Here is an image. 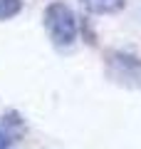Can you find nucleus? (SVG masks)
Listing matches in <instances>:
<instances>
[{
    "mask_svg": "<svg viewBox=\"0 0 141 149\" xmlns=\"http://www.w3.org/2000/svg\"><path fill=\"white\" fill-rule=\"evenodd\" d=\"M45 27L52 37V42L59 47H67L77 40V17L62 3H52L45 10Z\"/></svg>",
    "mask_w": 141,
    "mask_h": 149,
    "instance_id": "1",
    "label": "nucleus"
},
{
    "mask_svg": "<svg viewBox=\"0 0 141 149\" xmlns=\"http://www.w3.org/2000/svg\"><path fill=\"white\" fill-rule=\"evenodd\" d=\"M106 72L119 85L141 90V57H134L126 52H111L106 57Z\"/></svg>",
    "mask_w": 141,
    "mask_h": 149,
    "instance_id": "2",
    "label": "nucleus"
},
{
    "mask_svg": "<svg viewBox=\"0 0 141 149\" xmlns=\"http://www.w3.org/2000/svg\"><path fill=\"white\" fill-rule=\"evenodd\" d=\"M3 134H5L10 142H17V139L25 134V122L17 112H5L3 114Z\"/></svg>",
    "mask_w": 141,
    "mask_h": 149,
    "instance_id": "3",
    "label": "nucleus"
},
{
    "mask_svg": "<svg viewBox=\"0 0 141 149\" xmlns=\"http://www.w3.org/2000/svg\"><path fill=\"white\" fill-rule=\"evenodd\" d=\"M84 8L89 13H97V15H109V13H119L124 8V0H82Z\"/></svg>",
    "mask_w": 141,
    "mask_h": 149,
    "instance_id": "4",
    "label": "nucleus"
},
{
    "mask_svg": "<svg viewBox=\"0 0 141 149\" xmlns=\"http://www.w3.org/2000/svg\"><path fill=\"white\" fill-rule=\"evenodd\" d=\"M22 10V0H0V22L15 17Z\"/></svg>",
    "mask_w": 141,
    "mask_h": 149,
    "instance_id": "5",
    "label": "nucleus"
},
{
    "mask_svg": "<svg viewBox=\"0 0 141 149\" xmlns=\"http://www.w3.org/2000/svg\"><path fill=\"white\" fill-rule=\"evenodd\" d=\"M10 147V139L5 137V134H3V129H0V149H8Z\"/></svg>",
    "mask_w": 141,
    "mask_h": 149,
    "instance_id": "6",
    "label": "nucleus"
}]
</instances>
